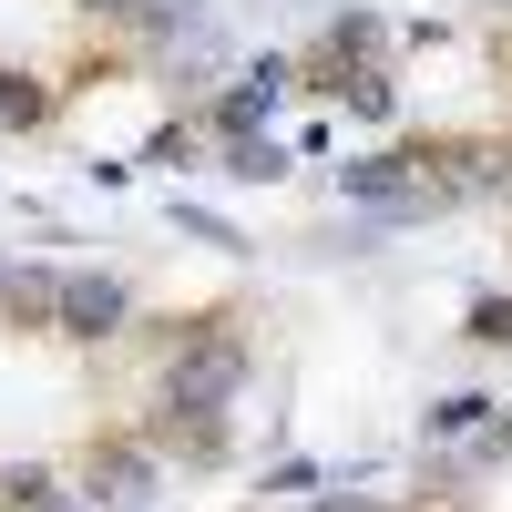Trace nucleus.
<instances>
[{
	"label": "nucleus",
	"instance_id": "1",
	"mask_svg": "<svg viewBox=\"0 0 512 512\" xmlns=\"http://www.w3.org/2000/svg\"><path fill=\"white\" fill-rule=\"evenodd\" d=\"M113 308H123V297H113L103 277H72V287H62V318H72V328H113Z\"/></svg>",
	"mask_w": 512,
	"mask_h": 512
}]
</instances>
